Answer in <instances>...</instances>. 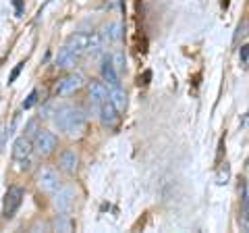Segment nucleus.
Here are the masks:
<instances>
[{
  "instance_id": "nucleus-1",
  "label": "nucleus",
  "mask_w": 249,
  "mask_h": 233,
  "mask_svg": "<svg viewBox=\"0 0 249 233\" xmlns=\"http://www.w3.org/2000/svg\"><path fill=\"white\" fill-rule=\"evenodd\" d=\"M54 125H56L62 134L71 136V137H79L85 125H88V119H85V113L77 106H60L56 113H54Z\"/></svg>"
},
{
  "instance_id": "nucleus-2",
  "label": "nucleus",
  "mask_w": 249,
  "mask_h": 233,
  "mask_svg": "<svg viewBox=\"0 0 249 233\" xmlns=\"http://www.w3.org/2000/svg\"><path fill=\"white\" fill-rule=\"evenodd\" d=\"M36 185H37V190H40L42 194H46V196H54V194L62 188L58 171L52 169V167H42L40 171H37Z\"/></svg>"
},
{
  "instance_id": "nucleus-3",
  "label": "nucleus",
  "mask_w": 249,
  "mask_h": 233,
  "mask_svg": "<svg viewBox=\"0 0 249 233\" xmlns=\"http://www.w3.org/2000/svg\"><path fill=\"white\" fill-rule=\"evenodd\" d=\"M31 144H34V150L40 154L42 158H48L58 148V137L48 129H37V134L31 137Z\"/></svg>"
},
{
  "instance_id": "nucleus-4",
  "label": "nucleus",
  "mask_w": 249,
  "mask_h": 233,
  "mask_svg": "<svg viewBox=\"0 0 249 233\" xmlns=\"http://www.w3.org/2000/svg\"><path fill=\"white\" fill-rule=\"evenodd\" d=\"M85 85V77L81 73H69L67 77H62L56 85V94L58 96H71L75 92H79Z\"/></svg>"
},
{
  "instance_id": "nucleus-5",
  "label": "nucleus",
  "mask_w": 249,
  "mask_h": 233,
  "mask_svg": "<svg viewBox=\"0 0 249 233\" xmlns=\"http://www.w3.org/2000/svg\"><path fill=\"white\" fill-rule=\"evenodd\" d=\"M23 196H25V192H23V188H17V185H13V188L6 190V196H4V219H13L15 213L19 211Z\"/></svg>"
},
{
  "instance_id": "nucleus-6",
  "label": "nucleus",
  "mask_w": 249,
  "mask_h": 233,
  "mask_svg": "<svg viewBox=\"0 0 249 233\" xmlns=\"http://www.w3.org/2000/svg\"><path fill=\"white\" fill-rule=\"evenodd\" d=\"M73 202H75V190L71 185H67V188H60L56 194H54V206H56V211L67 214L69 211L73 208Z\"/></svg>"
},
{
  "instance_id": "nucleus-7",
  "label": "nucleus",
  "mask_w": 249,
  "mask_h": 233,
  "mask_svg": "<svg viewBox=\"0 0 249 233\" xmlns=\"http://www.w3.org/2000/svg\"><path fill=\"white\" fill-rule=\"evenodd\" d=\"M58 167L62 173H67V175H75L77 173V169H79V154H77L75 150H65L60 154V158H58Z\"/></svg>"
},
{
  "instance_id": "nucleus-8",
  "label": "nucleus",
  "mask_w": 249,
  "mask_h": 233,
  "mask_svg": "<svg viewBox=\"0 0 249 233\" xmlns=\"http://www.w3.org/2000/svg\"><path fill=\"white\" fill-rule=\"evenodd\" d=\"M31 152H34V144H31V139L27 136H21L15 139V144H13V158L15 160H27L31 156Z\"/></svg>"
},
{
  "instance_id": "nucleus-9",
  "label": "nucleus",
  "mask_w": 249,
  "mask_h": 233,
  "mask_svg": "<svg viewBox=\"0 0 249 233\" xmlns=\"http://www.w3.org/2000/svg\"><path fill=\"white\" fill-rule=\"evenodd\" d=\"M108 100V85L104 81H89V104L91 106H98Z\"/></svg>"
},
{
  "instance_id": "nucleus-10",
  "label": "nucleus",
  "mask_w": 249,
  "mask_h": 233,
  "mask_svg": "<svg viewBox=\"0 0 249 233\" xmlns=\"http://www.w3.org/2000/svg\"><path fill=\"white\" fill-rule=\"evenodd\" d=\"M100 36H102V42L104 44H119L123 40V25H121L119 21L108 23V25L102 27Z\"/></svg>"
},
{
  "instance_id": "nucleus-11",
  "label": "nucleus",
  "mask_w": 249,
  "mask_h": 233,
  "mask_svg": "<svg viewBox=\"0 0 249 233\" xmlns=\"http://www.w3.org/2000/svg\"><path fill=\"white\" fill-rule=\"evenodd\" d=\"M119 116H121V113L116 111L108 100H104V102L100 104V121H102L104 127H114L116 123H119Z\"/></svg>"
},
{
  "instance_id": "nucleus-12",
  "label": "nucleus",
  "mask_w": 249,
  "mask_h": 233,
  "mask_svg": "<svg viewBox=\"0 0 249 233\" xmlns=\"http://www.w3.org/2000/svg\"><path fill=\"white\" fill-rule=\"evenodd\" d=\"M79 63V54L73 52L71 48H60L58 57H56V67L58 69H65V71H69V69H75V65Z\"/></svg>"
},
{
  "instance_id": "nucleus-13",
  "label": "nucleus",
  "mask_w": 249,
  "mask_h": 233,
  "mask_svg": "<svg viewBox=\"0 0 249 233\" xmlns=\"http://www.w3.org/2000/svg\"><path fill=\"white\" fill-rule=\"evenodd\" d=\"M108 102L119 113H124V108H127V92H124L121 85H114V88L108 90Z\"/></svg>"
},
{
  "instance_id": "nucleus-14",
  "label": "nucleus",
  "mask_w": 249,
  "mask_h": 233,
  "mask_svg": "<svg viewBox=\"0 0 249 233\" xmlns=\"http://www.w3.org/2000/svg\"><path fill=\"white\" fill-rule=\"evenodd\" d=\"M88 44H89V34H73L71 38L67 40V48H71L73 52L77 54H81L88 50Z\"/></svg>"
},
{
  "instance_id": "nucleus-15",
  "label": "nucleus",
  "mask_w": 249,
  "mask_h": 233,
  "mask_svg": "<svg viewBox=\"0 0 249 233\" xmlns=\"http://www.w3.org/2000/svg\"><path fill=\"white\" fill-rule=\"evenodd\" d=\"M102 81L106 85H110V88H114V85H121L119 81V71L112 67L110 63V58H104V63H102Z\"/></svg>"
},
{
  "instance_id": "nucleus-16",
  "label": "nucleus",
  "mask_w": 249,
  "mask_h": 233,
  "mask_svg": "<svg viewBox=\"0 0 249 233\" xmlns=\"http://www.w3.org/2000/svg\"><path fill=\"white\" fill-rule=\"evenodd\" d=\"M108 58H110L112 67H114L119 73H123L124 69H127V57H124V50H121V48H119V50H114Z\"/></svg>"
},
{
  "instance_id": "nucleus-17",
  "label": "nucleus",
  "mask_w": 249,
  "mask_h": 233,
  "mask_svg": "<svg viewBox=\"0 0 249 233\" xmlns=\"http://www.w3.org/2000/svg\"><path fill=\"white\" fill-rule=\"evenodd\" d=\"M54 229H58V231H71V223H69L65 219V214H58L56 219H54Z\"/></svg>"
},
{
  "instance_id": "nucleus-18",
  "label": "nucleus",
  "mask_w": 249,
  "mask_h": 233,
  "mask_svg": "<svg viewBox=\"0 0 249 233\" xmlns=\"http://www.w3.org/2000/svg\"><path fill=\"white\" fill-rule=\"evenodd\" d=\"M37 102V90H34V92H31V94L27 96V100H25V102H23V108H25V111H27V108H31V106H34Z\"/></svg>"
},
{
  "instance_id": "nucleus-19",
  "label": "nucleus",
  "mask_w": 249,
  "mask_h": 233,
  "mask_svg": "<svg viewBox=\"0 0 249 233\" xmlns=\"http://www.w3.org/2000/svg\"><path fill=\"white\" fill-rule=\"evenodd\" d=\"M241 214H243L245 221H249V198H247V190H243V211H241Z\"/></svg>"
},
{
  "instance_id": "nucleus-20",
  "label": "nucleus",
  "mask_w": 249,
  "mask_h": 233,
  "mask_svg": "<svg viewBox=\"0 0 249 233\" xmlns=\"http://www.w3.org/2000/svg\"><path fill=\"white\" fill-rule=\"evenodd\" d=\"M23 65H25V63H19L17 67H15L13 69V73H11V77H9V83H13L15 79H17V77H19V73H21V69H23Z\"/></svg>"
},
{
  "instance_id": "nucleus-21",
  "label": "nucleus",
  "mask_w": 249,
  "mask_h": 233,
  "mask_svg": "<svg viewBox=\"0 0 249 233\" xmlns=\"http://www.w3.org/2000/svg\"><path fill=\"white\" fill-rule=\"evenodd\" d=\"M249 58V46H241V63H247Z\"/></svg>"
}]
</instances>
